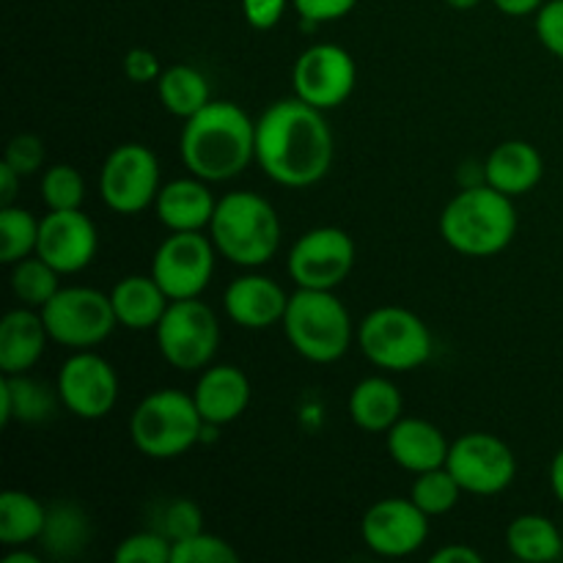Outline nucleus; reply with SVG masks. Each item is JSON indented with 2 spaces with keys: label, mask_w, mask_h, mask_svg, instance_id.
I'll list each match as a JSON object with an SVG mask.
<instances>
[{
  "label": "nucleus",
  "mask_w": 563,
  "mask_h": 563,
  "mask_svg": "<svg viewBox=\"0 0 563 563\" xmlns=\"http://www.w3.org/2000/svg\"><path fill=\"white\" fill-rule=\"evenodd\" d=\"M355 267V242L339 225L306 231L289 251V275L297 289L333 291Z\"/></svg>",
  "instance_id": "nucleus-13"
},
{
  "label": "nucleus",
  "mask_w": 563,
  "mask_h": 563,
  "mask_svg": "<svg viewBox=\"0 0 563 563\" xmlns=\"http://www.w3.org/2000/svg\"><path fill=\"white\" fill-rule=\"evenodd\" d=\"M506 544L517 561L550 563L563 555V531L542 515H520L506 528Z\"/></svg>",
  "instance_id": "nucleus-27"
},
{
  "label": "nucleus",
  "mask_w": 563,
  "mask_h": 563,
  "mask_svg": "<svg viewBox=\"0 0 563 563\" xmlns=\"http://www.w3.org/2000/svg\"><path fill=\"white\" fill-rule=\"evenodd\" d=\"M537 36L550 53L563 58V0H544L537 11Z\"/></svg>",
  "instance_id": "nucleus-39"
},
{
  "label": "nucleus",
  "mask_w": 563,
  "mask_h": 563,
  "mask_svg": "<svg viewBox=\"0 0 563 563\" xmlns=\"http://www.w3.org/2000/svg\"><path fill=\"white\" fill-rule=\"evenodd\" d=\"M42 559H38L36 553H27V550L22 548H9V553L3 555V563H38Z\"/></svg>",
  "instance_id": "nucleus-47"
},
{
  "label": "nucleus",
  "mask_w": 563,
  "mask_h": 563,
  "mask_svg": "<svg viewBox=\"0 0 563 563\" xmlns=\"http://www.w3.org/2000/svg\"><path fill=\"white\" fill-rule=\"evenodd\" d=\"M291 82H295V97H300L302 102L319 110L341 108L355 91V58L339 44H313L297 58Z\"/></svg>",
  "instance_id": "nucleus-15"
},
{
  "label": "nucleus",
  "mask_w": 563,
  "mask_h": 563,
  "mask_svg": "<svg viewBox=\"0 0 563 563\" xmlns=\"http://www.w3.org/2000/svg\"><path fill=\"white\" fill-rule=\"evenodd\" d=\"M91 539V522L77 504H58L47 509L42 544L55 559H71L80 553Z\"/></svg>",
  "instance_id": "nucleus-30"
},
{
  "label": "nucleus",
  "mask_w": 563,
  "mask_h": 563,
  "mask_svg": "<svg viewBox=\"0 0 563 563\" xmlns=\"http://www.w3.org/2000/svg\"><path fill=\"white\" fill-rule=\"evenodd\" d=\"M445 3H449L451 9H456V11H471V9H476L482 0H445Z\"/></svg>",
  "instance_id": "nucleus-48"
},
{
  "label": "nucleus",
  "mask_w": 563,
  "mask_h": 563,
  "mask_svg": "<svg viewBox=\"0 0 563 563\" xmlns=\"http://www.w3.org/2000/svg\"><path fill=\"white\" fill-rule=\"evenodd\" d=\"M544 159L528 141H504L484 163V181L509 198L526 196L542 181Z\"/></svg>",
  "instance_id": "nucleus-23"
},
{
  "label": "nucleus",
  "mask_w": 563,
  "mask_h": 563,
  "mask_svg": "<svg viewBox=\"0 0 563 563\" xmlns=\"http://www.w3.org/2000/svg\"><path fill=\"white\" fill-rule=\"evenodd\" d=\"M498 5V11L509 16H528V14H537L539 9L544 5V0H493Z\"/></svg>",
  "instance_id": "nucleus-45"
},
{
  "label": "nucleus",
  "mask_w": 563,
  "mask_h": 563,
  "mask_svg": "<svg viewBox=\"0 0 563 563\" xmlns=\"http://www.w3.org/2000/svg\"><path fill=\"white\" fill-rule=\"evenodd\" d=\"M550 487H553V495L563 506V449L550 462Z\"/></svg>",
  "instance_id": "nucleus-46"
},
{
  "label": "nucleus",
  "mask_w": 563,
  "mask_h": 563,
  "mask_svg": "<svg viewBox=\"0 0 563 563\" xmlns=\"http://www.w3.org/2000/svg\"><path fill=\"white\" fill-rule=\"evenodd\" d=\"M60 405L58 388H49L31 374H3L0 379V423H42L55 416Z\"/></svg>",
  "instance_id": "nucleus-25"
},
{
  "label": "nucleus",
  "mask_w": 563,
  "mask_h": 563,
  "mask_svg": "<svg viewBox=\"0 0 563 563\" xmlns=\"http://www.w3.org/2000/svg\"><path fill=\"white\" fill-rule=\"evenodd\" d=\"M192 399H196L203 421L225 427V423L236 421L251 405V379L242 368L231 366V363L207 366L198 377Z\"/></svg>",
  "instance_id": "nucleus-19"
},
{
  "label": "nucleus",
  "mask_w": 563,
  "mask_h": 563,
  "mask_svg": "<svg viewBox=\"0 0 563 563\" xmlns=\"http://www.w3.org/2000/svg\"><path fill=\"white\" fill-rule=\"evenodd\" d=\"M60 405L82 421H99L110 416L119 401V374L93 350H80L60 366L58 383Z\"/></svg>",
  "instance_id": "nucleus-14"
},
{
  "label": "nucleus",
  "mask_w": 563,
  "mask_h": 563,
  "mask_svg": "<svg viewBox=\"0 0 563 563\" xmlns=\"http://www.w3.org/2000/svg\"><path fill=\"white\" fill-rule=\"evenodd\" d=\"M174 542L163 531H137L115 548L119 563H170Z\"/></svg>",
  "instance_id": "nucleus-36"
},
{
  "label": "nucleus",
  "mask_w": 563,
  "mask_h": 563,
  "mask_svg": "<svg viewBox=\"0 0 563 563\" xmlns=\"http://www.w3.org/2000/svg\"><path fill=\"white\" fill-rule=\"evenodd\" d=\"M203 423L192 394L165 388L148 394L132 410L130 438L148 460H176L201 443Z\"/></svg>",
  "instance_id": "nucleus-5"
},
{
  "label": "nucleus",
  "mask_w": 563,
  "mask_h": 563,
  "mask_svg": "<svg viewBox=\"0 0 563 563\" xmlns=\"http://www.w3.org/2000/svg\"><path fill=\"white\" fill-rule=\"evenodd\" d=\"M86 198V179L75 165H53L42 176V201L49 212H64V209H80Z\"/></svg>",
  "instance_id": "nucleus-34"
},
{
  "label": "nucleus",
  "mask_w": 563,
  "mask_h": 563,
  "mask_svg": "<svg viewBox=\"0 0 563 563\" xmlns=\"http://www.w3.org/2000/svg\"><path fill=\"white\" fill-rule=\"evenodd\" d=\"M212 236L201 231H170L157 247L152 262V275L170 300H190L201 297L214 273Z\"/></svg>",
  "instance_id": "nucleus-11"
},
{
  "label": "nucleus",
  "mask_w": 563,
  "mask_h": 563,
  "mask_svg": "<svg viewBox=\"0 0 563 563\" xmlns=\"http://www.w3.org/2000/svg\"><path fill=\"white\" fill-rule=\"evenodd\" d=\"M240 561V553L231 548L225 539L214 537L209 531H198L192 537L174 542L170 563H234Z\"/></svg>",
  "instance_id": "nucleus-35"
},
{
  "label": "nucleus",
  "mask_w": 563,
  "mask_h": 563,
  "mask_svg": "<svg viewBox=\"0 0 563 563\" xmlns=\"http://www.w3.org/2000/svg\"><path fill=\"white\" fill-rule=\"evenodd\" d=\"M214 207H218V198L198 176L168 181L159 187V196L154 201V212L168 231L209 229Z\"/></svg>",
  "instance_id": "nucleus-21"
},
{
  "label": "nucleus",
  "mask_w": 563,
  "mask_h": 563,
  "mask_svg": "<svg viewBox=\"0 0 563 563\" xmlns=\"http://www.w3.org/2000/svg\"><path fill=\"white\" fill-rule=\"evenodd\" d=\"M286 3L289 0H242V14L256 31H269L284 20Z\"/></svg>",
  "instance_id": "nucleus-42"
},
{
  "label": "nucleus",
  "mask_w": 563,
  "mask_h": 563,
  "mask_svg": "<svg viewBox=\"0 0 563 563\" xmlns=\"http://www.w3.org/2000/svg\"><path fill=\"white\" fill-rule=\"evenodd\" d=\"M181 163L203 181L236 179L256 159V121L229 99H212L185 121Z\"/></svg>",
  "instance_id": "nucleus-2"
},
{
  "label": "nucleus",
  "mask_w": 563,
  "mask_h": 563,
  "mask_svg": "<svg viewBox=\"0 0 563 563\" xmlns=\"http://www.w3.org/2000/svg\"><path fill=\"white\" fill-rule=\"evenodd\" d=\"M47 526V509L42 500L22 489H5L0 495V544L3 548H25L42 539Z\"/></svg>",
  "instance_id": "nucleus-28"
},
{
  "label": "nucleus",
  "mask_w": 563,
  "mask_h": 563,
  "mask_svg": "<svg viewBox=\"0 0 563 563\" xmlns=\"http://www.w3.org/2000/svg\"><path fill=\"white\" fill-rule=\"evenodd\" d=\"M159 159L143 143H121L99 170V196L119 214H141L159 196Z\"/></svg>",
  "instance_id": "nucleus-10"
},
{
  "label": "nucleus",
  "mask_w": 563,
  "mask_h": 563,
  "mask_svg": "<svg viewBox=\"0 0 563 563\" xmlns=\"http://www.w3.org/2000/svg\"><path fill=\"white\" fill-rule=\"evenodd\" d=\"M256 163L284 187H311L333 165V132L324 110L300 97L278 99L256 119Z\"/></svg>",
  "instance_id": "nucleus-1"
},
{
  "label": "nucleus",
  "mask_w": 563,
  "mask_h": 563,
  "mask_svg": "<svg viewBox=\"0 0 563 563\" xmlns=\"http://www.w3.org/2000/svg\"><path fill=\"white\" fill-rule=\"evenodd\" d=\"M44 157H47V148H44L42 137L22 132L9 141L3 163H9L20 176H33L44 165Z\"/></svg>",
  "instance_id": "nucleus-37"
},
{
  "label": "nucleus",
  "mask_w": 563,
  "mask_h": 563,
  "mask_svg": "<svg viewBox=\"0 0 563 563\" xmlns=\"http://www.w3.org/2000/svg\"><path fill=\"white\" fill-rule=\"evenodd\" d=\"M154 333L159 355L179 372H203L218 355L220 322L212 308L198 297L170 300Z\"/></svg>",
  "instance_id": "nucleus-9"
},
{
  "label": "nucleus",
  "mask_w": 563,
  "mask_h": 563,
  "mask_svg": "<svg viewBox=\"0 0 563 563\" xmlns=\"http://www.w3.org/2000/svg\"><path fill=\"white\" fill-rule=\"evenodd\" d=\"M289 344L311 363H335L352 344V319L344 302L324 289H297L284 313Z\"/></svg>",
  "instance_id": "nucleus-6"
},
{
  "label": "nucleus",
  "mask_w": 563,
  "mask_h": 563,
  "mask_svg": "<svg viewBox=\"0 0 563 563\" xmlns=\"http://www.w3.org/2000/svg\"><path fill=\"white\" fill-rule=\"evenodd\" d=\"M97 225L80 209L47 212L42 218V223H38L36 256H42L60 275L86 269L93 262V256H97Z\"/></svg>",
  "instance_id": "nucleus-17"
},
{
  "label": "nucleus",
  "mask_w": 563,
  "mask_h": 563,
  "mask_svg": "<svg viewBox=\"0 0 563 563\" xmlns=\"http://www.w3.org/2000/svg\"><path fill=\"white\" fill-rule=\"evenodd\" d=\"M42 319L49 341L75 352L93 350L119 328L110 295L91 286H60L42 308Z\"/></svg>",
  "instance_id": "nucleus-8"
},
{
  "label": "nucleus",
  "mask_w": 563,
  "mask_h": 563,
  "mask_svg": "<svg viewBox=\"0 0 563 563\" xmlns=\"http://www.w3.org/2000/svg\"><path fill=\"white\" fill-rule=\"evenodd\" d=\"M484 555L467 544H445L432 555V563H482Z\"/></svg>",
  "instance_id": "nucleus-43"
},
{
  "label": "nucleus",
  "mask_w": 563,
  "mask_h": 563,
  "mask_svg": "<svg viewBox=\"0 0 563 563\" xmlns=\"http://www.w3.org/2000/svg\"><path fill=\"white\" fill-rule=\"evenodd\" d=\"M58 278V269L49 267L36 253L11 264V291H14V297L22 306L36 308V311H42L53 300L55 291L60 289Z\"/></svg>",
  "instance_id": "nucleus-31"
},
{
  "label": "nucleus",
  "mask_w": 563,
  "mask_h": 563,
  "mask_svg": "<svg viewBox=\"0 0 563 563\" xmlns=\"http://www.w3.org/2000/svg\"><path fill=\"white\" fill-rule=\"evenodd\" d=\"M462 493L465 489L460 487L454 476H451L449 467H434V471L418 473L416 482L410 487V498L416 500V506L421 511H427L429 517L449 515L456 504H460Z\"/></svg>",
  "instance_id": "nucleus-33"
},
{
  "label": "nucleus",
  "mask_w": 563,
  "mask_h": 563,
  "mask_svg": "<svg viewBox=\"0 0 563 563\" xmlns=\"http://www.w3.org/2000/svg\"><path fill=\"white\" fill-rule=\"evenodd\" d=\"M20 179L22 176L16 174L9 163H0V203H3V207L14 203L16 185H20Z\"/></svg>",
  "instance_id": "nucleus-44"
},
{
  "label": "nucleus",
  "mask_w": 563,
  "mask_h": 563,
  "mask_svg": "<svg viewBox=\"0 0 563 563\" xmlns=\"http://www.w3.org/2000/svg\"><path fill=\"white\" fill-rule=\"evenodd\" d=\"M385 445H388L390 460L407 473H418L443 467L449 460L451 443L445 434L423 418H399L394 427L385 432Z\"/></svg>",
  "instance_id": "nucleus-20"
},
{
  "label": "nucleus",
  "mask_w": 563,
  "mask_h": 563,
  "mask_svg": "<svg viewBox=\"0 0 563 563\" xmlns=\"http://www.w3.org/2000/svg\"><path fill=\"white\" fill-rule=\"evenodd\" d=\"M49 333L42 311L36 308H14L0 322V372L25 374L44 355Z\"/></svg>",
  "instance_id": "nucleus-22"
},
{
  "label": "nucleus",
  "mask_w": 563,
  "mask_h": 563,
  "mask_svg": "<svg viewBox=\"0 0 563 563\" xmlns=\"http://www.w3.org/2000/svg\"><path fill=\"white\" fill-rule=\"evenodd\" d=\"M445 467L471 495H498L517 476V456L509 445L489 432H467L451 443Z\"/></svg>",
  "instance_id": "nucleus-12"
},
{
  "label": "nucleus",
  "mask_w": 563,
  "mask_h": 563,
  "mask_svg": "<svg viewBox=\"0 0 563 563\" xmlns=\"http://www.w3.org/2000/svg\"><path fill=\"white\" fill-rule=\"evenodd\" d=\"M157 93L163 108L176 119H190L198 110L212 102V88L203 71L190 64H176L163 69L157 80Z\"/></svg>",
  "instance_id": "nucleus-29"
},
{
  "label": "nucleus",
  "mask_w": 563,
  "mask_h": 563,
  "mask_svg": "<svg viewBox=\"0 0 563 563\" xmlns=\"http://www.w3.org/2000/svg\"><path fill=\"white\" fill-rule=\"evenodd\" d=\"M38 223L42 220L14 203L0 209V262L16 264L20 258L33 256L38 242Z\"/></svg>",
  "instance_id": "nucleus-32"
},
{
  "label": "nucleus",
  "mask_w": 563,
  "mask_h": 563,
  "mask_svg": "<svg viewBox=\"0 0 563 563\" xmlns=\"http://www.w3.org/2000/svg\"><path fill=\"white\" fill-rule=\"evenodd\" d=\"M289 295L278 280L247 273L234 278L223 295V308L234 324L245 330H267L284 322Z\"/></svg>",
  "instance_id": "nucleus-18"
},
{
  "label": "nucleus",
  "mask_w": 563,
  "mask_h": 563,
  "mask_svg": "<svg viewBox=\"0 0 563 563\" xmlns=\"http://www.w3.org/2000/svg\"><path fill=\"white\" fill-rule=\"evenodd\" d=\"M291 5L308 25H319V22H333L346 16L355 9L357 0H291Z\"/></svg>",
  "instance_id": "nucleus-40"
},
{
  "label": "nucleus",
  "mask_w": 563,
  "mask_h": 563,
  "mask_svg": "<svg viewBox=\"0 0 563 563\" xmlns=\"http://www.w3.org/2000/svg\"><path fill=\"white\" fill-rule=\"evenodd\" d=\"M405 410L399 388L385 377H366L352 388L350 418L363 432H388Z\"/></svg>",
  "instance_id": "nucleus-26"
},
{
  "label": "nucleus",
  "mask_w": 563,
  "mask_h": 563,
  "mask_svg": "<svg viewBox=\"0 0 563 563\" xmlns=\"http://www.w3.org/2000/svg\"><path fill=\"white\" fill-rule=\"evenodd\" d=\"M361 537L383 559H407L427 544L429 515L412 498H383L363 515Z\"/></svg>",
  "instance_id": "nucleus-16"
},
{
  "label": "nucleus",
  "mask_w": 563,
  "mask_h": 563,
  "mask_svg": "<svg viewBox=\"0 0 563 563\" xmlns=\"http://www.w3.org/2000/svg\"><path fill=\"white\" fill-rule=\"evenodd\" d=\"M124 75L126 80L137 82V86H146V82H157L163 69H159L157 55L148 47H132L124 55Z\"/></svg>",
  "instance_id": "nucleus-41"
},
{
  "label": "nucleus",
  "mask_w": 563,
  "mask_h": 563,
  "mask_svg": "<svg viewBox=\"0 0 563 563\" xmlns=\"http://www.w3.org/2000/svg\"><path fill=\"white\" fill-rule=\"evenodd\" d=\"M159 531H163L170 542H179V539L203 531L201 509L187 498L174 500V504H168V509L163 511V528H159Z\"/></svg>",
  "instance_id": "nucleus-38"
},
{
  "label": "nucleus",
  "mask_w": 563,
  "mask_h": 563,
  "mask_svg": "<svg viewBox=\"0 0 563 563\" xmlns=\"http://www.w3.org/2000/svg\"><path fill=\"white\" fill-rule=\"evenodd\" d=\"M115 319L126 330H154L170 306V297L154 275H126L110 291Z\"/></svg>",
  "instance_id": "nucleus-24"
},
{
  "label": "nucleus",
  "mask_w": 563,
  "mask_h": 563,
  "mask_svg": "<svg viewBox=\"0 0 563 563\" xmlns=\"http://www.w3.org/2000/svg\"><path fill=\"white\" fill-rule=\"evenodd\" d=\"M363 355L383 372L405 374L421 368L432 357V333L418 313L383 306L366 313L357 328Z\"/></svg>",
  "instance_id": "nucleus-7"
},
{
  "label": "nucleus",
  "mask_w": 563,
  "mask_h": 563,
  "mask_svg": "<svg viewBox=\"0 0 563 563\" xmlns=\"http://www.w3.org/2000/svg\"><path fill=\"white\" fill-rule=\"evenodd\" d=\"M209 236L220 256L236 267H262L273 262L280 247L278 212L258 192H229L214 207Z\"/></svg>",
  "instance_id": "nucleus-4"
},
{
  "label": "nucleus",
  "mask_w": 563,
  "mask_h": 563,
  "mask_svg": "<svg viewBox=\"0 0 563 563\" xmlns=\"http://www.w3.org/2000/svg\"><path fill=\"white\" fill-rule=\"evenodd\" d=\"M440 234L462 256H495L517 234L515 198L489 185L465 187L440 212Z\"/></svg>",
  "instance_id": "nucleus-3"
}]
</instances>
